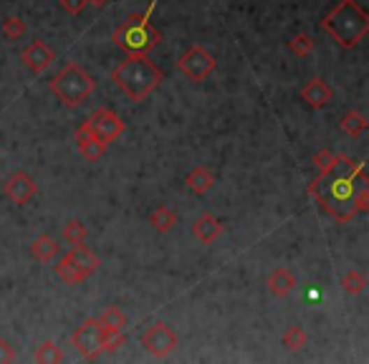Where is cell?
Wrapping results in <instances>:
<instances>
[{"label":"cell","instance_id":"cell-1","mask_svg":"<svg viewBox=\"0 0 369 364\" xmlns=\"http://www.w3.org/2000/svg\"><path fill=\"white\" fill-rule=\"evenodd\" d=\"M364 185H367L364 162H356L347 154H334L331 165L326 170H319V177L311 180L306 192L336 223H349L356 215L354 195Z\"/></svg>","mask_w":369,"mask_h":364},{"label":"cell","instance_id":"cell-2","mask_svg":"<svg viewBox=\"0 0 369 364\" xmlns=\"http://www.w3.org/2000/svg\"><path fill=\"white\" fill-rule=\"evenodd\" d=\"M162 79H165L162 68L147 59V53H132L112 68V81L132 101H145L162 84Z\"/></svg>","mask_w":369,"mask_h":364},{"label":"cell","instance_id":"cell-3","mask_svg":"<svg viewBox=\"0 0 369 364\" xmlns=\"http://www.w3.org/2000/svg\"><path fill=\"white\" fill-rule=\"evenodd\" d=\"M321 28L342 48H354L364 41L369 31V18L356 0H342L339 6H334L329 13L324 15Z\"/></svg>","mask_w":369,"mask_h":364},{"label":"cell","instance_id":"cell-4","mask_svg":"<svg viewBox=\"0 0 369 364\" xmlns=\"http://www.w3.org/2000/svg\"><path fill=\"white\" fill-rule=\"evenodd\" d=\"M154 8H157V3L152 0L147 10L132 13L129 18H124L117 28H114L112 41L117 43V48H122V51L126 53V56H132V53H150L152 48L159 46L162 34L152 26V20H150Z\"/></svg>","mask_w":369,"mask_h":364},{"label":"cell","instance_id":"cell-5","mask_svg":"<svg viewBox=\"0 0 369 364\" xmlns=\"http://www.w3.org/2000/svg\"><path fill=\"white\" fill-rule=\"evenodd\" d=\"M48 87H51V92L66 106H79L94 94L96 81H94L79 64H66V66L53 76Z\"/></svg>","mask_w":369,"mask_h":364},{"label":"cell","instance_id":"cell-6","mask_svg":"<svg viewBox=\"0 0 369 364\" xmlns=\"http://www.w3.org/2000/svg\"><path fill=\"white\" fill-rule=\"evenodd\" d=\"M104 331L96 316H89L86 321H81V326H76V331L71 334V344L73 349L79 351L84 359H96L99 357V349L104 344Z\"/></svg>","mask_w":369,"mask_h":364},{"label":"cell","instance_id":"cell-7","mask_svg":"<svg viewBox=\"0 0 369 364\" xmlns=\"http://www.w3.org/2000/svg\"><path fill=\"white\" fill-rule=\"evenodd\" d=\"M215 66H218L215 56H210L203 46H190L178 59V68L182 71L184 79L190 81H205L215 71Z\"/></svg>","mask_w":369,"mask_h":364},{"label":"cell","instance_id":"cell-8","mask_svg":"<svg viewBox=\"0 0 369 364\" xmlns=\"http://www.w3.org/2000/svg\"><path fill=\"white\" fill-rule=\"evenodd\" d=\"M139 344H142V349L147 351V354H152L154 359H165L170 351H175V347H178V334L170 329L167 324H154L150 326V329L139 337Z\"/></svg>","mask_w":369,"mask_h":364},{"label":"cell","instance_id":"cell-9","mask_svg":"<svg viewBox=\"0 0 369 364\" xmlns=\"http://www.w3.org/2000/svg\"><path fill=\"white\" fill-rule=\"evenodd\" d=\"M86 122H89V129H92L94 137L99 139V142H104V145L117 142L126 129L124 119H122L117 112H112V109H99L92 119H86Z\"/></svg>","mask_w":369,"mask_h":364},{"label":"cell","instance_id":"cell-10","mask_svg":"<svg viewBox=\"0 0 369 364\" xmlns=\"http://www.w3.org/2000/svg\"><path fill=\"white\" fill-rule=\"evenodd\" d=\"M20 61H23V66L31 68L34 73H41V71H46L53 61H56V51H53L48 43H43L41 38H36L34 43H28V46L23 48Z\"/></svg>","mask_w":369,"mask_h":364},{"label":"cell","instance_id":"cell-11","mask_svg":"<svg viewBox=\"0 0 369 364\" xmlns=\"http://www.w3.org/2000/svg\"><path fill=\"white\" fill-rule=\"evenodd\" d=\"M36 192H38V185H36V180L28 173L10 175V180H8L6 187H3V195H6L10 203H15V205H26L28 200L36 198Z\"/></svg>","mask_w":369,"mask_h":364},{"label":"cell","instance_id":"cell-12","mask_svg":"<svg viewBox=\"0 0 369 364\" xmlns=\"http://www.w3.org/2000/svg\"><path fill=\"white\" fill-rule=\"evenodd\" d=\"M301 101L311 109H324L331 101V87L321 76H314L301 87Z\"/></svg>","mask_w":369,"mask_h":364},{"label":"cell","instance_id":"cell-13","mask_svg":"<svg viewBox=\"0 0 369 364\" xmlns=\"http://www.w3.org/2000/svg\"><path fill=\"white\" fill-rule=\"evenodd\" d=\"M76 147H79V154L86 162H96V159H101L106 152V145L94 137L92 129H89V122H84V124L76 129Z\"/></svg>","mask_w":369,"mask_h":364},{"label":"cell","instance_id":"cell-14","mask_svg":"<svg viewBox=\"0 0 369 364\" xmlns=\"http://www.w3.org/2000/svg\"><path fill=\"white\" fill-rule=\"evenodd\" d=\"M192 235H195L200 243L212 245L220 235H223V223H220L215 215H210V212H203V215L192 223Z\"/></svg>","mask_w":369,"mask_h":364},{"label":"cell","instance_id":"cell-15","mask_svg":"<svg viewBox=\"0 0 369 364\" xmlns=\"http://www.w3.org/2000/svg\"><path fill=\"white\" fill-rule=\"evenodd\" d=\"M53 261H56V263H53V273H56V278H59L61 284H66V286H79V284H84L86 278H89L84 271H81L79 265L73 263L68 253H61V256H56Z\"/></svg>","mask_w":369,"mask_h":364},{"label":"cell","instance_id":"cell-16","mask_svg":"<svg viewBox=\"0 0 369 364\" xmlns=\"http://www.w3.org/2000/svg\"><path fill=\"white\" fill-rule=\"evenodd\" d=\"M212 185H215V177H212L210 170L203 165L192 167L190 173L184 175V187H187L192 195H198V198H203L205 192H210Z\"/></svg>","mask_w":369,"mask_h":364},{"label":"cell","instance_id":"cell-17","mask_svg":"<svg viewBox=\"0 0 369 364\" xmlns=\"http://www.w3.org/2000/svg\"><path fill=\"white\" fill-rule=\"evenodd\" d=\"M99 324H101V331H104V337H117V334H122L126 326V316L124 312L119 309V306H109V309H104V312L99 314Z\"/></svg>","mask_w":369,"mask_h":364},{"label":"cell","instance_id":"cell-18","mask_svg":"<svg viewBox=\"0 0 369 364\" xmlns=\"http://www.w3.org/2000/svg\"><path fill=\"white\" fill-rule=\"evenodd\" d=\"M296 289V278H294V273L286 271V268H276V271L268 276V291L270 296L276 298H286L291 291Z\"/></svg>","mask_w":369,"mask_h":364},{"label":"cell","instance_id":"cell-19","mask_svg":"<svg viewBox=\"0 0 369 364\" xmlns=\"http://www.w3.org/2000/svg\"><path fill=\"white\" fill-rule=\"evenodd\" d=\"M68 256H71V261L76 265H79L81 271L86 273V276H92V273H96L99 271V265H101V261H99V256L92 251V248H86V245H71V251H68Z\"/></svg>","mask_w":369,"mask_h":364},{"label":"cell","instance_id":"cell-20","mask_svg":"<svg viewBox=\"0 0 369 364\" xmlns=\"http://www.w3.org/2000/svg\"><path fill=\"white\" fill-rule=\"evenodd\" d=\"M31 256L36 261H41V263H48L56 256H61V243L56 238H51V235H41V238H36L31 243Z\"/></svg>","mask_w":369,"mask_h":364},{"label":"cell","instance_id":"cell-21","mask_svg":"<svg viewBox=\"0 0 369 364\" xmlns=\"http://www.w3.org/2000/svg\"><path fill=\"white\" fill-rule=\"evenodd\" d=\"M150 226L157 233H170L172 228L178 226V212L170 210L167 205H159L150 212Z\"/></svg>","mask_w":369,"mask_h":364},{"label":"cell","instance_id":"cell-22","mask_svg":"<svg viewBox=\"0 0 369 364\" xmlns=\"http://www.w3.org/2000/svg\"><path fill=\"white\" fill-rule=\"evenodd\" d=\"M339 126H342V132L347 134V137H359V134L367 129V117H364L362 112L352 109V112H347L342 119H339Z\"/></svg>","mask_w":369,"mask_h":364},{"label":"cell","instance_id":"cell-23","mask_svg":"<svg viewBox=\"0 0 369 364\" xmlns=\"http://www.w3.org/2000/svg\"><path fill=\"white\" fill-rule=\"evenodd\" d=\"M34 359L38 364H59V362H64V351L56 347V342H43V344L36 349Z\"/></svg>","mask_w":369,"mask_h":364},{"label":"cell","instance_id":"cell-24","mask_svg":"<svg viewBox=\"0 0 369 364\" xmlns=\"http://www.w3.org/2000/svg\"><path fill=\"white\" fill-rule=\"evenodd\" d=\"M342 289L344 293H349V296H359V293L367 289V276L362 271H349L344 273L342 278Z\"/></svg>","mask_w":369,"mask_h":364},{"label":"cell","instance_id":"cell-25","mask_svg":"<svg viewBox=\"0 0 369 364\" xmlns=\"http://www.w3.org/2000/svg\"><path fill=\"white\" fill-rule=\"evenodd\" d=\"M61 238H64V243H68V245L84 243V238H86V226L81 223V220H68L66 226L61 228Z\"/></svg>","mask_w":369,"mask_h":364},{"label":"cell","instance_id":"cell-26","mask_svg":"<svg viewBox=\"0 0 369 364\" xmlns=\"http://www.w3.org/2000/svg\"><path fill=\"white\" fill-rule=\"evenodd\" d=\"M306 342H309V334L303 331V326L294 324V326H289V329H286V334H284V347H286V349L298 351V349H303V347H306Z\"/></svg>","mask_w":369,"mask_h":364},{"label":"cell","instance_id":"cell-27","mask_svg":"<svg viewBox=\"0 0 369 364\" xmlns=\"http://www.w3.org/2000/svg\"><path fill=\"white\" fill-rule=\"evenodd\" d=\"M3 36H6L8 41H18L26 36V23H23V18H18V15H8L6 20H3Z\"/></svg>","mask_w":369,"mask_h":364},{"label":"cell","instance_id":"cell-28","mask_svg":"<svg viewBox=\"0 0 369 364\" xmlns=\"http://www.w3.org/2000/svg\"><path fill=\"white\" fill-rule=\"evenodd\" d=\"M289 51L294 53V56H298V59H303V56H309V53L314 51V38H311L309 34L294 36V38L289 41Z\"/></svg>","mask_w":369,"mask_h":364},{"label":"cell","instance_id":"cell-29","mask_svg":"<svg viewBox=\"0 0 369 364\" xmlns=\"http://www.w3.org/2000/svg\"><path fill=\"white\" fill-rule=\"evenodd\" d=\"M331 159H334V152H331L329 147H324V150H319V152L311 157V165H317L319 170H326V167L331 165Z\"/></svg>","mask_w":369,"mask_h":364},{"label":"cell","instance_id":"cell-30","mask_svg":"<svg viewBox=\"0 0 369 364\" xmlns=\"http://www.w3.org/2000/svg\"><path fill=\"white\" fill-rule=\"evenodd\" d=\"M369 208V187H359V192L354 195V210L356 212H367Z\"/></svg>","mask_w":369,"mask_h":364},{"label":"cell","instance_id":"cell-31","mask_svg":"<svg viewBox=\"0 0 369 364\" xmlns=\"http://www.w3.org/2000/svg\"><path fill=\"white\" fill-rule=\"evenodd\" d=\"M15 362V349L10 347L8 339H0V364Z\"/></svg>","mask_w":369,"mask_h":364},{"label":"cell","instance_id":"cell-32","mask_svg":"<svg viewBox=\"0 0 369 364\" xmlns=\"http://www.w3.org/2000/svg\"><path fill=\"white\" fill-rule=\"evenodd\" d=\"M59 3L68 15H79L86 8V0H59Z\"/></svg>","mask_w":369,"mask_h":364},{"label":"cell","instance_id":"cell-33","mask_svg":"<svg viewBox=\"0 0 369 364\" xmlns=\"http://www.w3.org/2000/svg\"><path fill=\"white\" fill-rule=\"evenodd\" d=\"M86 3H92L94 8H104L106 3H109V0H86Z\"/></svg>","mask_w":369,"mask_h":364},{"label":"cell","instance_id":"cell-34","mask_svg":"<svg viewBox=\"0 0 369 364\" xmlns=\"http://www.w3.org/2000/svg\"><path fill=\"white\" fill-rule=\"evenodd\" d=\"M0 165H3V162H0Z\"/></svg>","mask_w":369,"mask_h":364}]
</instances>
